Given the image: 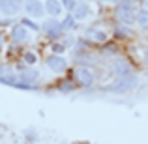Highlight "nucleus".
<instances>
[{
	"label": "nucleus",
	"instance_id": "f257e3e1",
	"mask_svg": "<svg viewBox=\"0 0 148 144\" xmlns=\"http://www.w3.org/2000/svg\"><path fill=\"white\" fill-rule=\"evenodd\" d=\"M137 86V77L135 75H124V77H116V81L111 84V90L114 94H127Z\"/></svg>",
	"mask_w": 148,
	"mask_h": 144
},
{
	"label": "nucleus",
	"instance_id": "f03ea898",
	"mask_svg": "<svg viewBox=\"0 0 148 144\" xmlns=\"http://www.w3.org/2000/svg\"><path fill=\"white\" fill-rule=\"evenodd\" d=\"M25 10L30 17H43L45 15V4L41 0H25Z\"/></svg>",
	"mask_w": 148,
	"mask_h": 144
},
{
	"label": "nucleus",
	"instance_id": "7ed1b4c3",
	"mask_svg": "<svg viewBox=\"0 0 148 144\" xmlns=\"http://www.w3.org/2000/svg\"><path fill=\"white\" fill-rule=\"evenodd\" d=\"M116 17H118V21L124 23V25H131V23L137 21V15H135V11H133L131 6H120L118 11H116Z\"/></svg>",
	"mask_w": 148,
	"mask_h": 144
},
{
	"label": "nucleus",
	"instance_id": "20e7f679",
	"mask_svg": "<svg viewBox=\"0 0 148 144\" xmlns=\"http://www.w3.org/2000/svg\"><path fill=\"white\" fill-rule=\"evenodd\" d=\"M73 75H75V79L79 81L81 84H84V86L94 84V73H92L90 69H86V68H75Z\"/></svg>",
	"mask_w": 148,
	"mask_h": 144
},
{
	"label": "nucleus",
	"instance_id": "39448f33",
	"mask_svg": "<svg viewBox=\"0 0 148 144\" xmlns=\"http://www.w3.org/2000/svg\"><path fill=\"white\" fill-rule=\"evenodd\" d=\"M43 32L49 38H60L62 36V28H60V21L56 19H47L43 23Z\"/></svg>",
	"mask_w": 148,
	"mask_h": 144
},
{
	"label": "nucleus",
	"instance_id": "423d86ee",
	"mask_svg": "<svg viewBox=\"0 0 148 144\" xmlns=\"http://www.w3.org/2000/svg\"><path fill=\"white\" fill-rule=\"evenodd\" d=\"M21 10V0H0V13L15 15Z\"/></svg>",
	"mask_w": 148,
	"mask_h": 144
},
{
	"label": "nucleus",
	"instance_id": "0eeeda50",
	"mask_svg": "<svg viewBox=\"0 0 148 144\" xmlns=\"http://www.w3.org/2000/svg\"><path fill=\"white\" fill-rule=\"evenodd\" d=\"M88 15H90V6H88L86 2H77L75 8L71 10V17L75 19V21H83V19H86Z\"/></svg>",
	"mask_w": 148,
	"mask_h": 144
},
{
	"label": "nucleus",
	"instance_id": "6e6552de",
	"mask_svg": "<svg viewBox=\"0 0 148 144\" xmlns=\"http://www.w3.org/2000/svg\"><path fill=\"white\" fill-rule=\"evenodd\" d=\"M40 73L36 69H23L19 73V84H26V86H34V83L38 81Z\"/></svg>",
	"mask_w": 148,
	"mask_h": 144
},
{
	"label": "nucleus",
	"instance_id": "1a4fd4ad",
	"mask_svg": "<svg viewBox=\"0 0 148 144\" xmlns=\"http://www.w3.org/2000/svg\"><path fill=\"white\" fill-rule=\"evenodd\" d=\"M47 66H49V69L60 73V71L66 69V60L60 56V54H51V56L47 58Z\"/></svg>",
	"mask_w": 148,
	"mask_h": 144
},
{
	"label": "nucleus",
	"instance_id": "9d476101",
	"mask_svg": "<svg viewBox=\"0 0 148 144\" xmlns=\"http://www.w3.org/2000/svg\"><path fill=\"white\" fill-rule=\"evenodd\" d=\"M11 40H13L15 43H25V41L28 40V30L23 25L13 26V28H11Z\"/></svg>",
	"mask_w": 148,
	"mask_h": 144
},
{
	"label": "nucleus",
	"instance_id": "9b49d317",
	"mask_svg": "<svg viewBox=\"0 0 148 144\" xmlns=\"http://www.w3.org/2000/svg\"><path fill=\"white\" fill-rule=\"evenodd\" d=\"M45 11L53 17H60L62 11H64V6H62L60 0H47L45 2Z\"/></svg>",
	"mask_w": 148,
	"mask_h": 144
},
{
	"label": "nucleus",
	"instance_id": "f8f14e48",
	"mask_svg": "<svg viewBox=\"0 0 148 144\" xmlns=\"http://www.w3.org/2000/svg\"><path fill=\"white\" fill-rule=\"evenodd\" d=\"M86 36L92 38L94 41H105L107 40V32H105V30H99V28H90Z\"/></svg>",
	"mask_w": 148,
	"mask_h": 144
},
{
	"label": "nucleus",
	"instance_id": "ddd939ff",
	"mask_svg": "<svg viewBox=\"0 0 148 144\" xmlns=\"http://www.w3.org/2000/svg\"><path fill=\"white\" fill-rule=\"evenodd\" d=\"M114 71L118 77H124V75H130L131 73V68L127 64H124V62H116L114 64Z\"/></svg>",
	"mask_w": 148,
	"mask_h": 144
},
{
	"label": "nucleus",
	"instance_id": "4468645a",
	"mask_svg": "<svg viewBox=\"0 0 148 144\" xmlns=\"http://www.w3.org/2000/svg\"><path fill=\"white\" fill-rule=\"evenodd\" d=\"M137 23L148 28V10H143V11H139V13H137Z\"/></svg>",
	"mask_w": 148,
	"mask_h": 144
},
{
	"label": "nucleus",
	"instance_id": "2eb2a0df",
	"mask_svg": "<svg viewBox=\"0 0 148 144\" xmlns=\"http://www.w3.org/2000/svg\"><path fill=\"white\" fill-rule=\"evenodd\" d=\"M36 62H38V56H36V53L28 51V53L25 54V64H26V66H34Z\"/></svg>",
	"mask_w": 148,
	"mask_h": 144
},
{
	"label": "nucleus",
	"instance_id": "dca6fc26",
	"mask_svg": "<svg viewBox=\"0 0 148 144\" xmlns=\"http://www.w3.org/2000/svg\"><path fill=\"white\" fill-rule=\"evenodd\" d=\"M73 26H75V19H73L71 15H68V17L60 23V28L62 30H64V28H73Z\"/></svg>",
	"mask_w": 148,
	"mask_h": 144
},
{
	"label": "nucleus",
	"instance_id": "f3484780",
	"mask_svg": "<svg viewBox=\"0 0 148 144\" xmlns=\"http://www.w3.org/2000/svg\"><path fill=\"white\" fill-rule=\"evenodd\" d=\"M23 26H25V28L34 30V32H38V30H40V28H38V25H36V23H32L30 19H23Z\"/></svg>",
	"mask_w": 148,
	"mask_h": 144
},
{
	"label": "nucleus",
	"instance_id": "a211bd4d",
	"mask_svg": "<svg viewBox=\"0 0 148 144\" xmlns=\"http://www.w3.org/2000/svg\"><path fill=\"white\" fill-rule=\"evenodd\" d=\"M116 34H118V36H130V34H131V30L127 28V26H118Z\"/></svg>",
	"mask_w": 148,
	"mask_h": 144
},
{
	"label": "nucleus",
	"instance_id": "6ab92c4d",
	"mask_svg": "<svg viewBox=\"0 0 148 144\" xmlns=\"http://www.w3.org/2000/svg\"><path fill=\"white\" fill-rule=\"evenodd\" d=\"M53 51H54V54H60L62 51H64V45H60V43H54V45H53Z\"/></svg>",
	"mask_w": 148,
	"mask_h": 144
},
{
	"label": "nucleus",
	"instance_id": "aec40b11",
	"mask_svg": "<svg viewBox=\"0 0 148 144\" xmlns=\"http://www.w3.org/2000/svg\"><path fill=\"white\" fill-rule=\"evenodd\" d=\"M118 2H120V6H131V8H133L135 0H118Z\"/></svg>",
	"mask_w": 148,
	"mask_h": 144
},
{
	"label": "nucleus",
	"instance_id": "412c9836",
	"mask_svg": "<svg viewBox=\"0 0 148 144\" xmlns=\"http://www.w3.org/2000/svg\"><path fill=\"white\" fill-rule=\"evenodd\" d=\"M0 77H4V66L0 64Z\"/></svg>",
	"mask_w": 148,
	"mask_h": 144
},
{
	"label": "nucleus",
	"instance_id": "4be33fe9",
	"mask_svg": "<svg viewBox=\"0 0 148 144\" xmlns=\"http://www.w3.org/2000/svg\"><path fill=\"white\" fill-rule=\"evenodd\" d=\"M107 2H118V0H107Z\"/></svg>",
	"mask_w": 148,
	"mask_h": 144
},
{
	"label": "nucleus",
	"instance_id": "5701e85b",
	"mask_svg": "<svg viewBox=\"0 0 148 144\" xmlns=\"http://www.w3.org/2000/svg\"><path fill=\"white\" fill-rule=\"evenodd\" d=\"M0 43H2V34H0Z\"/></svg>",
	"mask_w": 148,
	"mask_h": 144
},
{
	"label": "nucleus",
	"instance_id": "b1692460",
	"mask_svg": "<svg viewBox=\"0 0 148 144\" xmlns=\"http://www.w3.org/2000/svg\"><path fill=\"white\" fill-rule=\"evenodd\" d=\"M146 10H148V2H146Z\"/></svg>",
	"mask_w": 148,
	"mask_h": 144
}]
</instances>
